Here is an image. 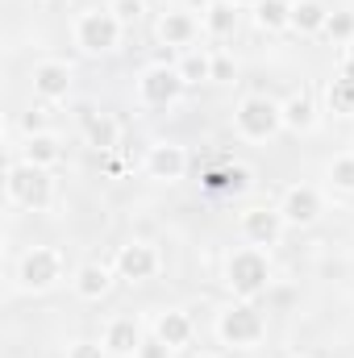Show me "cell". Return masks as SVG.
I'll return each instance as SVG.
<instances>
[{
  "instance_id": "obj_1",
  "label": "cell",
  "mask_w": 354,
  "mask_h": 358,
  "mask_svg": "<svg viewBox=\"0 0 354 358\" xmlns=\"http://www.w3.org/2000/svg\"><path fill=\"white\" fill-rule=\"evenodd\" d=\"M4 196L13 208H25V213H50L55 208V179L46 167H34L17 155H8V167H4Z\"/></svg>"
},
{
  "instance_id": "obj_2",
  "label": "cell",
  "mask_w": 354,
  "mask_h": 358,
  "mask_svg": "<svg viewBox=\"0 0 354 358\" xmlns=\"http://www.w3.org/2000/svg\"><path fill=\"white\" fill-rule=\"evenodd\" d=\"M275 279V267H271V255L263 246H238L225 255V287L234 300H259Z\"/></svg>"
},
{
  "instance_id": "obj_3",
  "label": "cell",
  "mask_w": 354,
  "mask_h": 358,
  "mask_svg": "<svg viewBox=\"0 0 354 358\" xmlns=\"http://www.w3.org/2000/svg\"><path fill=\"white\" fill-rule=\"evenodd\" d=\"M213 334L229 350H259L267 342V317L255 300H234V304H225L217 313Z\"/></svg>"
},
{
  "instance_id": "obj_4",
  "label": "cell",
  "mask_w": 354,
  "mask_h": 358,
  "mask_svg": "<svg viewBox=\"0 0 354 358\" xmlns=\"http://www.w3.org/2000/svg\"><path fill=\"white\" fill-rule=\"evenodd\" d=\"M234 134L250 146L271 142L283 134V100L267 96V92H250L234 104Z\"/></svg>"
},
{
  "instance_id": "obj_5",
  "label": "cell",
  "mask_w": 354,
  "mask_h": 358,
  "mask_svg": "<svg viewBox=\"0 0 354 358\" xmlns=\"http://www.w3.org/2000/svg\"><path fill=\"white\" fill-rule=\"evenodd\" d=\"M71 38H76V46H80V55L104 59V55H117V50H121L125 25H121L108 8H84V13H76Z\"/></svg>"
},
{
  "instance_id": "obj_6",
  "label": "cell",
  "mask_w": 354,
  "mask_h": 358,
  "mask_svg": "<svg viewBox=\"0 0 354 358\" xmlns=\"http://www.w3.org/2000/svg\"><path fill=\"white\" fill-rule=\"evenodd\" d=\"M63 275H67V259H63V250L59 246H29L21 259H17V287L21 292H34V296H42V292H55L59 283H63Z\"/></svg>"
},
{
  "instance_id": "obj_7",
  "label": "cell",
  "mask_w": 354,
  "mask_h": 358,
  "mask_svg": "<svg viewBox=\"0 0 354 358\" xmlns=\"http://www.w3.org/2000/svg\"><path fill=\"white\" fill-rule=\"evenodd\" d=\"M113 271H117V279H125V283H150V279H159V271H163V255H159L155 242L134 238V242L117 246Z\"/></svg>"
},
{
  "instance_id": "obj_8",
  "label": "cell",
  "mask_w": 354,
  "mask_h": 358,
  "mask_svg": "<svg viewBox=\"0 0 354 358\" xmlns=\"http://www.w3.org/2000/svg\"><path fill=\"white\" fill-rule=\"evenodd\" d=\"M183 76H179L176 63H150V67H142V76H138V100L146 104V108H171L179 96H183Z\"/></svg>"
},
{
  "instance_id": "obj_9",
  "label": "cell",
  "mask_w": 354,
  "mask_h": 358,
  "mask_svg": "<svg viewBox=\"0 0 354 358\" xmlns=\"http://www.w3.org/2000/svg\"><path fill=\"white\" fill-rule=\"evenodd\" d=\"M275 208L283 213L288 229H309V225L321 221V213H325V196H321L313 183H288V187L279 192V204H275Z\"/></svg>"
},
{
  "instance_id": "obj_10",
  "label": "cell",
  "mask_w": 354,
  "mask_h": 358,
  "mask_svg": "<svg viewBox=\"0 0 354 358\" xmlns=\"http://www.w3.org/2000/svg\"><path fill=\"white\" fill-rule=\"evenodd\" d=\"M200 34H204V25H200V17L192 13V8H183V4H171L167 13H159V21H155V42L159 46H171V50H192L196 42H200Z\"/></svg>"
},
{
  "instance_id": "obj_11",
  "label": "cell",
  "mask_w": 354,
  "mask_h": 358,
  "mask_svg": "<svg viewBox=\"0 0 354 358\" xmlns=\"http://www.w3.org/2000/svg\"><path fill=\"white\" fill-rule=\"evenodd\" d=\"M29 84H34V96L42 104H59L76 88V67L67 59H38L29 67Z\"/></svg>"
},
{
  "instance_id": "obj_12",
  "label": "cell",
  "mask_w": 354,
  "mask_h": 358,
  "mask_svg": "<svg viewBox=\"0 0 354 358\" xmlns=\"http://www.w3.org/2000/svg\"><path fill=\"white\" fill-rule=\"evenodd\" d=\"M283 229H288V221H283V213H279L275 204H250V208L238 213V234H242L250 246H263V250L279 246Z\"/></svg>"
},
{
  "instance_id": "obj_13",
  "label": "cell",
  "mask_w": 354,
  "mask_h": 358,
  "mask_svg": "<svg viewBox=\"0 0 354 358\" xmlns=\"http://www.w3.org/2000/svg\"><path fill=\"white\" fill-rule=\"evenodd\" d=\"M142 171L155 179V183H179V179L187 176V150H183L179 142L159 138V142H150V146H146Z\"/></svg>"
},
{
  "instance_id": "obj_14",
  "label": "cell",
  "mask_w": 354,
  "mask_h": 358,
  "mask_svg": "<svg viewBox=\"0 0 354 358\" xmlns=\"http://www.w3.org/2000/svg\"><path fill=\"white\" fill-rule=\"evenodd\" d=\"M142 338H146V325L138 317H129V313L108 317L104 329H100V346L108 350V358H138Z\"/></svg>"
},
{
  "instance_id": "obj_15",
  "label": "cell",
  "mask_w": 354,
  "mask_h": 358,
  "mask_svg": "<svg viewBox=\"0 0 354 358\" xmlns=\"http://www.w3.org/2000/svg\"><path fill=\"white\" fill-rule=\"evenodd\" d=\"M113 279H117V271L113 263H80L76 275H71V292L80 296V300H104L108 292H113Z\"/></svg>"
},
{
  "instance_id": "obj_16",
  "label": "cell",
  "mask_w": 354,
  "mask_h": 358,
  "mask_svg": "<svg viewBox=\"0 0 354 358\" xmlns=\"http://www.w3.org/2000/svg\"><path fill=\"white\" fill-rule=\"evenodd\" d=\"M80 125H84V138H88L92 150H100V155L117 150V142H121V125H117V117H113V113L84 108V113H80Z\"/></svg>"
},
{
  "instance_id": "obj_17",
  "label": "cell",
  "mask_w": 354,
  "mask_h": 358,
  "mask_svg": "<svg viewBox=\"0 0 354 358\" xmlns=\"http://www.w3.org/2000/svg\"><path fill=\"white\" fill-rule=\"evenodd\" d=\"M150 334H155V338H163L171 350H183V346L192 342L196 325H192V317H187L183 308H159V313H155V321H150Z\"/></svg>"
},
{
  "instance_id": "obj_18",
  "label": "cell",
  "mask_w": 354,
  "mask_h": 358,
  "mask_svg": "<svg viewBox=\"0 0 354 358\" xmlns=\"http://www.w3.org/2000/svg\"><path fill=\"white\" fill-rule=\"evenodd\" d=\"M63 138L55 134V129H46V134H29L25 142H21V155L17 159H25V163H34V167H46V171H55L59 163H63Z\"/></svg>"
},
{
  "instance_id": "obj_19",
  "label": "cell",
  "mask_w": 354,
  "mask_h": 358,
  "mask_svg": "<svg viewBox=\"0 0 354 358\" xmlns=\"http://www.w3.org/2000/svg\"><path fill=\"white\" fill-rule=\"evenodd\" d=\"M317 125H321L317 100H313L304 88L292 92V96L283 100V129H288V134H317Z\"/></svg>"
},
{
  "instance_id": "obj_20",
  "label": "cell",
  "mask_w": 354,
  "mask_h": 358,
  "mask_svg": "<svg viewBox=\"0 0 354 358\" xmlns=\"http://www.w3.org/2000/svg\"><path fill=\"white\" fill-rule=\"evenodd\" d=\"M200 179H204V187H208V192H221V196H242V192H250V187H255L250 167H242V163H221V167H208Z\"/></svg>"
},
{
  "instance_id": "obj_21",
  "label": "cell",
  "mask_w": 354,
  "mask_h": 358,
  "mask_svg": "<svg viewBox=\"0 0 354 358\" xmlns=\"http://www.w3.org/2000/svg\"><path fill=\"white\" fill-rule=\"evenodd\" d=\"M325 108L334 117H354V63L346 59V71L325 84Z\"/></svg>"
},
{
  "instance_id": "obj_22",
  "label": "cell",
  "mask_w": 354,
  "mask_h": 358,
  "mask_svg": "<svg viewBox=\"0 0 354 358\" xmlns=\"http://www.w3.org/2000/svg\"><path fill=\"white\" fill-rule=\"evenodd\" d=\"M330 25V8L321 0H292V29L296 34H325Z\"/></svg>"
},
{
  "instance_id": "obj_23",
  "label": "cell",
  "mask_w": 354,
  "mask_h": 358,
  "mask_svg": "<svg viewBox=\"0 0 354 358\" xmlns=\"http://www.w3.org/2000/svg\"><path fill=\"white\" fill-rule=\"evenodd\" d=\"M176 67H179V76H183V84H187V88L208 84V80H213V50L192 46V50H183V55H179Z\"/></svg>"
},
{
  "instance_id": "obj_24",
  "label": "cell",
  "mask_w": 354,
  "mask_h": 358,
  "mask_svg": "<svg viewBox=\"0 0 354 358\" xmlns=\"http://www.w3.org/2000/svg\"><path fill=\"white\" fill-rule=\"evenodd\" d=\"M200 25H204V34H208V38L225 42V38H234V29H238V8H234L229 0H217V4L200 17Z\"/></svg>"
},
{
  "instance_id": "obj_25",
  "label": "cell",
  "mask_w": 354,
  "mask_h": 358,
  "mask_svg": "<svg viewBox=\"0 0 354 358\" xmlns=\"http://www.w3.org/2000/svg\"><path fill=\"white\" fill-rule=\"evenodd\" d=\"M255 25H259L263 34H283V29H292V0H263V4L255 8Z\"/></svg>"
},
{
  "instance_id": "obj_26",
  "label": "cell",
  "mask_w": 354,
  "mask_h": 358,
  "mask_svg": "<svg viewBox=\"0 0 354 358\" xmlns=\"http://www.w3.org/2000/svg\"><path fill=\"white\" fill-rule=\"evenodd\" d=\"M325 179H330V187H334V192L351 196V192H354V150L334 155V159H330V167H325Z\"/></svg>"
},
{
  "instance_id": "obj_27",
  "label": "cell",
  "mask_w": 354,
  "mask_h": 358,
  "mask_svg": "<svg viewBox=\"0 0 354 358\" xmlns=\"http://www.w3.org/2000/svg\"><path fill=\"white\" fill-rule=\"evenodd\" d=\"M104 8H108L121 25H138V21L146 17V0H108Z\"/></svg>"
},
{
  "instance_id": "obj_28",
  "label": "cell",
  "mask_w": 354,
  "mask_h": 358,
  "mask_svg": "<svg viewBox=\"0 0 354 358\" xmlns=\"http://www.w3.org/2000/svg\"><path fill=\"white\" fill-rule=\"evenodd\" d=\"M325 34L334 38V46H351L354 42V13H330Z\"/></svg>"
},
{
  "instance_id": "obj_29",
  "label": "cell",
  "mask_w": 354,
  "mask_h": 358,
  "mask_svg": "<svg viewBox=\"0 0 354 358\" xmlns=\"http://www.w3.org/2000/svg\"><path fill=\"white\" fill-rule=\"evenodd\" d=\"M238 76V63H234V55H225V50H213V84H229Z\"/></svg>"
},
{
  "instance_id": "obj_30",
  "label": "cell",
  "mask_w": 354,
  "mask_h": 358,
  "mask_svg": "<svg viewBox=\"0 0 354 358\" xmlns=\"http://www.w3.org/2000/svg\"><path fill=\"white\" fill-rule=\"evenodd\" d=\"M21 129H25V138H29V134H46V129H50V121H46V104H34V108L21 117Z\"/></svg>"
},
{
  "instance_id": "obj_31",
  "label": "cell",
  "mask_w": 354,
  "mask_h": 358,
  "mask_svg": "<svg viewBox=\"0 0 354 358\" xmlns=\"http://www.w3.org/2000/svg\"><path fill=\"white\" fill-rule=\"evenodd\" d=\"M138 358H176V350H171L163 338L146 334V338H142V346H138Z\"/></svg>"
},
{
  "instance_id": "obj_32",
  "label": "cell",
  "mask_w": 354,
  "mask_h": 358,
  "mask_svg": "<svg viewBox=\"0 0 354 358\" xmlns=\"http://www.w3.org/2000/svg\"><path fill=\"white\" fill-rule=\"evenodd\" d=\"M67 358H108V350L100 342H71L67 346Z\"/></svg>"
},
{
  "instance_id": "obj_33",
  "label": "cell",
  "mask_w": 354,
  "mask_h": 358,
  "mask_svg": "<svg viewBox=\"0 0 354 358\" xmlns=\"http://www.w3.org/2000/svg\"><path fill=\"white\" fill-rule=\"evenodd\" d=\"M213 4H217V0H183V8H192V13H200V17H204Z\"/></svg>"
},
{
  "instance_id": "obj_34",
  "label": "cell",
  "mask_w": 354,
  "mask_h": 358,
  "mask_svg": "<svg viewBox=\"0 0 354 358\" xmlns=\"http://www.w3.org/2000/svg\"><path fill=\"white\" fill-rule=\"evenodd\" d=\"M229 4H234V8H259L263 0H229Z\"/></svg>"
},
{
  "instance_id": "obj_35",
  "label": "cell",
  "mask_w": 354,
  "mask_h": 358,
  "mask_svg": "<svg viewBox=\"0 0 354 358\" xmlns=\"http://www.w3.org/2000/svg\"><path fill=\"white\" fill-rule=\"evenodd\" d=\"M192 358H221V355H213V350H200V355H192Z\"/></svg>"
},
{
  "instance_id": "obj_36",
  "label": "cell",
  "mask_w": 354,
  "mask_h": 358,
  "mask_svg": "<svg viewBox=\"0 0 354 358\" xmlns=\"http://www.w3.org/2000/svg\"><path fill=\"white\" fill-rule=\"evenodd\" d=\"M346 59H351V63H354V42H351V46H346Z\"/></svg>"
},
{
  "instance_id": "obj_37",
  "label": "cell",
  "mask_w": 354,
  "mask_h": 358,
  "mask_svg": "<svg viewBox=\"0 0 354 358\" xmlns=\"http://www.w3.org/2000/svg\"><path fill=\"white\" fill-rule=\"evenodd\" d=\"M50 4H71V0H50Z\"/></svg>"
},
{
  "instance_id": "obj_38",
  "label": "cell",
  "mask_w": 354,
  "mask_h": 358,
  "mask_svg": "<svg viewBox=\"0 0 354 358\" xmlns=\"http://www.w3.org/2000/svg\"><path fill=\"white\" fill-rule=\"evenodd\" d=\"M163 4H183V0H163Z\"/></svg>"
},
{
  "instance_id": "obj_39",
  "label": "cell",
  "mask_w": 354,
  "mask_h": 358,
  "mask_svg": "<svg viewBox=\"0 0 354 358\" xmlns=\"http://www.w3.org/2000/svg\"><path fill=\"white\" fill-rule=\"evenodd\" d=\"M288 358H309V355H288Z\"/></svg>"
}]
</instances>
